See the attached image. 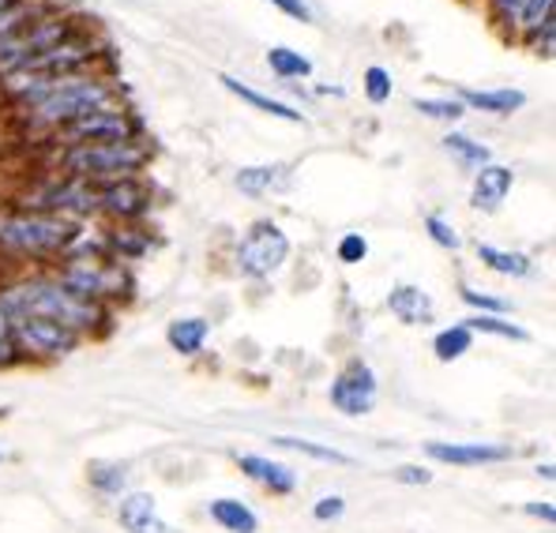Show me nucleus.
I'll return each instance as SVG.
<instances>
[{
	"instance_id": "obj_36",
	"label": "nucleus",
	"mask_w": 556,
	"mask_h": 533,
	"mask_svg": "<svg viewBox=\"0 0 556 533\" xmlns=\"http://www.w3.org/2000/svg\"><path fill=\"white\" fill-rule=\"evenodd\" d=\"M334 256H339V264H346V267L362 264V259L369 256V241H365V233H346L339 241V249H334Z\"/></svg>"
},
{
	"instance_id": "obj_34",
	"label": "nucleus",
	"mask_w": 556,
	"mask_h": 533,
	"mask_svg": "<svg viewBox=\"0 0 556 533\" xmlns=\"http://www.w3.org/2000/svg\"><path fill=\"white\" fill-rule=\"evenodd\" d=\"M425 233H429V237H432V244H440V249H452V252H459V249H463L459 229L447 223L444 215H429V218H425Z\"/></svg>"
},
{
	"instance_id": "obj_23",
	"label": "nucleus",
	"mask_w": 556,
	"mask_h": 533,
	"mask_svg": "<svg viewBox=\"0 0 556 533\" xmlns=\"http://www.w3.org/2000/svg\"><path fill=\"white\" fill-rule=\"evenodd\" d=\"M267 68L275 72L278 79H308L313 76V61L305 53L290 46H271L267 49Z\"/></svg>"
},
{
	"instance_id": "obj_40",
	"label": "nucleus",
	"mask_w": 556,
	"mask_h": 533,
	"mask_svg": "<svg viewBox=\"0 0 556 533\" xmlns=\"http://www.w3.org/2000/svg\"><path fill=\"white\" fill-rule=\"evenodd\" d=\"M342 511H346V504H342V499H339V496H324V499H320V504H316V507H313V515H316V519H320V522L342 519Z\"/></svg>"
},
{
	"instance_id": "obj_15",
	"label": "nucleus",
	"mask_w": 556,
	"mask_h": 533,
	"mask_svg": "<svg viewBox=\"0 0 556 533\" xmlns=\"http://www.w3.org/2000/svg\"><path fill=\"white\" fill-rule=\"evenodd\" d=\"M425 455L437 458L447 466H493V462H508L511 447H496V444H425Z\"/></svg>"
},
{
	"instance_id": "obj_5",
	"label": "nucleus",
	"mask_w": 556,
	"mask_h": 533,
	"mask_svg": "<svg viewBox=\"0 0 556 533\" xmlns=\"http://www.w3.org/2000/svg\"><path fill=\"white\" fill-rule=\"evenodd\" d=\"M53 278L68 293H76V297H84V301H94V305H110V301H117V297H128V290H132V278H128L125 264L113 259L110 252H105V244H94L91 249L87 237L64 256V264Z\"/></svg>"
},
{
	"instance_id": "obj_18",
	"label": "nucleus",
	"mask_w": 556,
	"mask_h": 533,
	"mask_svg": "<svg viewBox=\"0 0 556 533\" xmlns=\"http://www.w3.org/2000/svg\"><path fill=\"white\" fill-rule=\"evenodd\" d=\"M237 462H241V473H249L252 481L267 485L271 492H278V496H286V492L298 488V473H293L290 466L271 462V458H264V455H241Z\"/></svg>"
},
{
	"instance_id": "obj_2",
	"label": "nucleus",
	"mask_w": 556,
	"mask_h": 533,
	"mask_svg": "<svg viewBox=\"0 0 556 533\" xmlns=\"http://www.w3.org/2000/svg\"><path fill=\"white\" fill-rule=\"evenodd\" d=\"M0 312H4V316H42V319H53V323L76 331L79 339L110 319L105 305H94V301H84V297H76V293H68L53 275L23 278V282L0 290Z\"/></svg>"
},
{
	"instance_id": "obj_41",
	"label": "nucleus",
	"mask_w": 556,
	"mask_h": 533,
	"mask_svg": "<svg viewBox=\"0 0 556 533\" xmlns=\"http://www.w3.org/2000/svg\"><path fill=\"white\" fill-rule=\"evenodd\" d=\"M395 481H403V485H429L432 473L421 470V466H403V470H395Z\"/></svg>"
},
{
	"instance_id": "obj_27",
	"label": "nucleus",
	"mask_w": 556,
	"mask_h": 533,
	"mask_svg": "<svg viewBox=\"0 0 556 533\" xmlns=\"http://www.w3.org/2000/svg\"><path fill=\"white\" fill-rule=\"evenodd\" d=\"M282 174H286L282 166H244V169H237V188L249 195H264L282 185L286 180Z\"/></svg>"
},
{
	"instance_id": "obj_30",
	"label": "nucleus",
	"mask_w": 556,
	"mask_h": 533,
	"mask_svg": "<svg viewBox=\"0 0 556 533\" xmlns=\"http://www.w3.org/2000/svg\"><path fill=\"white\" fill-rule=\"evenodd\" d=\"M271 444H275V447H286V450H301V455L320 458V462L350 466V455H342V450H334V447H320V444H313V440H301V436H271Z\"/></svg>"
},
{
	"instance_id": "obj_31",
	"label": "nucleus",
	"mask_w": 556,
	"mask_h": 533,
	"mask_svg": "<svg viewBox=\"0 0 556 533\" xmlns=\"http://www.w3.org/2000/svg\"><path fill=\"white\" fill-rule=\"evenodd\" d=\"M91 485L98 492H105V496H121L128 485V473H125V466H117V462H91Z\"/></svg>"
},
{
	"instance_id": "obj_4",
	"label": "nucleus",
	"mask_w": 556,
	"mask_h": 533,
	"mask_svg": "<svg viewBox=\"0 0 556 533\" xmlns=\"http://www.w3.org/2000/svg\"><path fill=\"white\" fill-rule=\"evenodd\" d=\"M84 241L79 226L72 218L46 215V211H0V249L12 256L49 259L68 256Z\"/></svg>"
},
{
	"instance_id": "obj_6",
	"label": "nucleus",
	"mask_w": 556,
	"mask_h": 533,
	"mask_svg": "<svg viewBox=\"0 0 556 533\" xmlns=\"http://www.w3.org/2000/svg\"><path fill=\"white\" fill-rule=\"evenodd\" d=\"M87 27H94V20H84V15H76V12L53 8V12H46V15H38V20L0 35V79L20 72L23 64L35 61L38 53L61 46L64 38L79 35V30H87Z\"/></svg>"
},
{
	"instance_id": "obj_33",
	"label": "nucleus",
	"mask_w": 556,
	"mask_h": 533,
	"mask_svg": "<svg viewBox=\"0 0 556 533\" xmlns=\"http://www.w3.org/2000/svg\"><path fill=\"white\" fill-rule=\"evenodd\" d=\"M414 110L432 120H459L466 113V105L459 98H414Z\"/></svg>"
},
{
	"instance_id": "obj_10",
	"label": "nucleus",
	"mask_w": 556,
	"mask_h": 533,
	"mask_svg": "<svg viewBox=\"0 0 556 533\" xmlns=\"http://www.w3.org/2000/svg\"><path fill=\"white\" fill-rule=\"evenodd\" d=\"M8 331H12L20 354H35V357H68L79 346L76 331H68V327L42 316H8Z\"/></svg>"
},
{
	"instance_id": "obj_20",
	"label": "nucleus",
	"mask_w": 556,
	"mask_h": 533,
	"mask_svg": "<svg viewBox=\"0 0 556 533\" xmlns=\"http://www.w3.org/2000/svg\"><path fill=\"white\" fill-rule=\"evenodd\" d=\"M211 334V323L200 316H188V319H174V323L166 327V342L177 350V354L185 357H195L203 350V342H207Z\"/></svg>"
},
{
	"instance_id": "obj_9",
	"label": "nucleus",
	"mask_w": 556,
	"mask_h": 533,
	"mask_svg": "<svg viewBox=\"0 0 556 533\" xmlns=\"http://www.w3.org/2000/svg\"><path fill=\"white\" fill-rule=\"evenodd\" d=\"M61 147H79V143H113V139H132L139 136V120L125 105H102V110L87 113V117L64 125L61 132H53Z\"/></svg>"
},
{
	"instance_id": "obj_1",
	"label": "nucleus",
	"mask_w": 556,
	"mask_h": 533,
	"mask_svg": "<svg viewBox=\"0 0 556 533\" xmlns=\"http://www.w3.org/2000/svg\"><path fill=\"white\" fill-rule=\"evenodd\" d=\"M4 94L12 98L15 117L27 132H61L64 125L102 110V105L121 102V87L102 72H84V76L64 79H0Z\"/></svg>"
},
{
	"instance_id": "obj_29",
	"label": "nucleus",
	"mask_w": 556,
	"mask_h": 533,
	"mask_svg": "<svg viewBox=\"0 0 556 533\" xmlns=\"http://www.w3.org/2000/svg\"><path fill=\"white\" fill-rule=\"evenodd\" d=\"M463 327L466 331H481V334H496V339H511V342H527L530 334L522 331V327H515V323H508L504 316H470V319H463Z\"/></svg>"
},
{
	"instance_id": "obj_35",
	"label": "nucleus",
	"mask_w": 556,
	"mask_h": 533,
	"mask_svg": "<svg viewBox=\"0 0 556 533\" xmlns=\"http://www.w3.org/2000/svg\"><path fill=\"white\" fill-rule=\"evenodd\" d=\"M459 297L470 305L473 312H481V316H504L511 305L504 297H493V293H481V290H470V285H463Z\"/></svg>"
},
{
	"instance_id": "obj_14",
	"label": "nucleus",
	"mask_w": 556,
	"mask_h": 533,
	"mask_svg": "<svg viewBox=\"0 0 556 533\" xmlns=\"http://www.w3.org/2000/svg\"><path fill=\"white\" fill-rule=\"evenodd\" d=\"M117 515H121V526L128 533H181L162 519L159 507H154V496H147V492H128V496H121Z\"/></svg>"
},
{
	"instance_id": "obj_28",
	"label": "nucleus",
	"mask_w": 556,
	"mask_h": 533,
	"mask_svg": "<svg viewBox=\"0 0 556 533\" xmlns=\"http://www.w3.org/2000/svg\"><path fill=\"white\" fill-rule=\"evenodd\" d=\"M470 342H473V334L466 331L463 323H452L432 339V354L440 360H459L463 354H470Z\"/></svg>"
},
{
	"instance_id": "obj_8",
	"label": "nucleus",
	"mask_w": 556,
	"mask_h": 533,
	"mask_svg": "<svg viewBox=\"0 0 556 533\" xmlns=\"http://www.w3.org/2000/svg\"><path fill=\"white\" fill-rule=\"evenodd\" d=\"M290 256V237L282 233V226L271 223V218H260V223L249 226V233L237 244L233 264L244 278H271L278 267Z\"/></svg>"
},
{
	"instance_id": "obj_3",
	"label": "nucleus",
	"mask_w": 556,
	"mask_h": 533,
	"mask_svg": "<svg viewBox=\"0 0 556 533\" xmlns=\"http://www.w3.org/2000/svg\"><path fill=\"white\" fill-rule=\"evenodd\" d=\"M151 143L143 136L113 139V143H79L56 151L61 177L87 180V185H110V180L139 177L151 162Z\"/></svg>"
},
{
	"instance_id": "obj_42",
	"label": "nucleus",
	"mask_w": 556,
	"mask_h": 533,
	"mask_svg": "<svg viewBox=\"0 0 556 533\" xmlns=\"http://www.w3.org/2000/svg\"><path fill=\"white\" fill-rule=\"evenodd\" d=\"M527 515H534V519H542V522H553L556 519L553 504H527Z\"/></svg>"
},
{
	"instance_id": "obj_25",
	"label": "nucleus",
	"mask_w": 556,
	"mask_h": 533,
	"mask_svg": "<svg viewBox=\"0 0 556 533\" xmlns=\"http://www.w3.org/2000/svg\"><path fill=\"white\" fill-rule=\"evenodd\" d=\"M549 15H556V0H522L519 12H515V27H511V38L515 42H527L538 27H542Z\"/></svg>"
},
{
	"instance_id": "obj_7",
	"label": "nucleus",
	"mask_w": 556,
	"mask_h": 533,
	"mask_svg": "<svg viewBox=\"0 0 556 533\" xmlns=\"http://www.w3.org/2000/svg\"><path fill=\"white\" fill-rule=\"evenodd\" d=\"M105 56H110V42H105V38H98L94 27H87V30H79V35L64 38L61 46H53V49H46V53H38L35 61H27L20 72H12V76H20V79L84 76V72H94L98 64L105 61Z\"/></svg>"
},
{
	"instance_id": "obj_24",
	"label": "nucleus",
	"mask_w": 556,
	"mask_h": 533,
	"mask_svg": "<svg viewBox=\"0 0 556 533\" xmlns=\"http://www.w3.org/2000/svg\"><path fill=\"white\" fill-rule=\"evenodd\" d=\"M211 519L230 533H256L260 526L256 515H252L241 499H215V504H211Z\"/></svg>"
},
{
	"instance_id": "obj_17",
	"label": "nucleus",
	"mask_w": 556,
	"mask_h": 533,
	"mask_svg": "<svg viewBox=\"0 0 556 533\" xmlns=\"http://www.w3.org/2000/svg\"><path fill=\"white\" fill-rule=\"evenodd\" d=\"M459 102L466 110H481L493 113V117H511L527 105V94L519 87H496V90H473V87H459Z\"/></svg>"
},
{
	"instance_id": "obj_12",
	"label": "nucleus",
	"mask_w": 556,
	"mask_h": 533,
	"mask_svg": "<svg viewBox=\"0 0 556 533\" xmlns=\"http://www.w3.org/2000/svg\"><path fill=\"white\" fill-rule=\"evenodd\" d=\"M154 195L151 188L139 177L110 180V185H98V215H110L113 223H136L151 211Z\"/></svg>"
},
{
	"instance_id": "obj_26",
	"label": "nucleus",
	"mask_w": 556,
	"mask_h": 533,
	"mask_svg": "<svg viewBox=\"0 0 556 533\" xmlns=\"http://www.w3.org/2000/svg\"><path fill=\"white\" fill-rule=\"evenodd\" d=\"M102 244L113 259H139L151 252V237H147L143 229H113Z\"/></svg>"
},
{
	"instance_id": "obj_13",
	"label": "nucleus",
	"mask_w": 556,
	"mask_h": 533,
	"mask_svg": "<svg viewBox=\"0 0 556 533\" xmlns=\"http://www.w3.org/2000/svg\"><path fill=\"white\" fill-rule=\"evenodd\" d=\"M511 185H515L511 169L508 166H496V162H489V166H481L478 174H473L470 207L481 211V215H496V211L504 207V200L511 195Z\"/></svg>"
},
{
	"instance_id": "obj_11",
	"label": "nucleus",
	"mask_w": 556,
	"mask_h": 533,
	"mask_svg": "<svg viewBox=\"0 0 556 533\" xmlns=\"http://www.w3.org/2000/svg\"><path fill=\"white\" fill-rule=\"evenodd\" d=\"M331 406L346 417H362L376 406V372L365 360H350L331 383Z\"/></svg>"
},
{
	"instance_id": "obj_43",
	"label": "nucleus",
	"mask_w": 556,
	"mask_h": 533,
	"mask_svg": "<svg viewBox=\"0 0 556 533\" xmlns=\"http://www.w3.org/2000/svg\"><path fill=\"white\" fill-rule=\"evenodd\" d=\"M12 4H20V0H0V15H4V12H8V8H12Z\"/></svg>"
},
{
	"instance_id": "obj_44",
	"label": "nucleus",
	"mask_w": 556,
	"mask_h": 533,
	"mask_svg": "<svg viewBox=\"0 0 556 533\" xmlns=\"http://www.w3.org/2000/svg\"><path fill=\"white\" fill-rule=\"evenodd\" d=\"M0 458H4V455H0Z\"/></svg>"
},
{
	"instance_id": "obj_32",
	"label": "nucleus",
	"mask_w": 556,
	"mask_h": 533,
	"mask_svg": "<svg viewBox=\"0 0 556 533\" xmlns=\"http://www.w3.org/2000/svg\"><path fill=\"white\" fill-rule=\"evenodd\" d=\"M362 90L372 105H383V102H391V94H395V79H391L388 68L372 64V68H365V76H362Z\"/></svg>"
},
{
	"instance_id": "obj_22",
	"label": "nucleus",
	"mask_w": 556,
	"mask_h": 533,
	"mask_svg": "<svg viewBox=\"0 0 556 533\" xmlns=\"http://www.w3.org/2000/svg\"><path fill=\"white\" fill-rule=\"evenodd\" d=\"M444 151L452 154V158L459 162L463 169H473V174H478L481 166H489V162H493V151H489L485 143H478V139H470L466 132H447L444 136Z\"/></svg>"
},
{
	"instance_id": "obj_37",
	"label": "nucleus",
	"mask_w": 556,
	"mask_h": 533,
	"mask_svg": "<svg viewBox=\"0 0 556 533\" xmlns=\"http://www.w3.org/2000/svg\"><path fill=\"white\" fill-rule=\"evenodd\" d=\"M519 4H522V0H485V12H489V20H493L496 27H501L508 38H511L515 12H519Z\"/></svg>"
},
{
	"instance_id": "obj_21",
	"label": "nucleus",
	"mask_w": 556,
	"mask_h": 533,
	"mask_svg": "<svg viewBox=\"0 0 556 533\" xmlns=\"http://www.w3.org/2000/svg\"><path fill=\"white\" fill-rule=\"evenodd\" d=\"M478 259L493 270V275H504V278H527L530 270H534L530 256H522V252H504V249H496V244H478Z\"/></svg>"
},
{
	"instance_id": "obj_16",
	"label": "nucleus",
	"mask_w": 556,
	"mask_h": 533,
	"mask_svg": "<svg viewBox=\"0 0 556 533\" xmlns=\"http://www.w3.org/2000/svg\"><path fill=\"white\" fill-rule=\"evenodd\" d=\"M388 308H391V316L406 327H425V323H432V316H437V305H432L429 293H425L421 285H410V282L391 285Z\"/></svg>"
},
{
	"instance_id": "obj_38",
	"label": "nucleus",
	"mask_w": 556,
	"mask_h": 533,
	"mask_svg": "<svg viewBox=\"0 0 556 533\" xmlns=\"http://www.w3.org/2000/svg\"><path fill=\"white\" fill-rule=\"evenodd\" d=\"M15 360H20V346H15L12 331H8V316L0 312V368L15 365Z\"/></svg>"
},
{
	"instance_id": "obj_19",
	"label": "nucleus",
	"mask_w": 556,
	"mask_h": 533,
	"mask_svg": "<svg viewBox=\"0 0 556 533\" xmlns=\"http://www.w3.org/2000/svg\"><path fill=\"white\" fill-rule=\"evenodd\" d=\"M218 84H223L226 90H230L233 98H241V102H249L252 110H260V113H271V117L278 120H290V125H305V113H298L293 105H286V102H278V98H267V94H260V90H252L249 84H241V79H233V76H218Z\"/></svg>"
},
{
	"instance_id": "obj_39",
	"label": "nucleus",
	"mask_w": 556,
	"mask_h": 533,
	"mask_svg": "<svg viewBox=\"0 0 556 533\" xmlns=\"http://www.w3.org/2000/svg\"><path fill=\"white\" fill-rule=\"evenodd\" d=\"M267 4L278 8V12L290 15V20H298V23H308V20H313V12H308L305 0H267Z\"/></svg>"
}]
</instances>
